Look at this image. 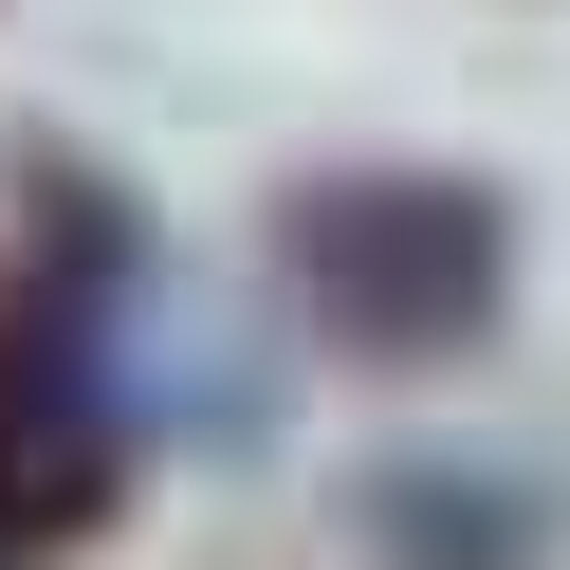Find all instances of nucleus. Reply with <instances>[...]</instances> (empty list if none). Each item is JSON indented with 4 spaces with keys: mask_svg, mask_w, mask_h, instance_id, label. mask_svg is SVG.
<instances>
[{
    "mask_svg": "<svg viewBox=\"0 0 570 570\" xmlns=\"http://www.w3.org/2000/svg\"><path fill=\"white\" fill-rule=\"evenodd\" d=\"M276 295L350 368H460L515 313V203L479 166H313L276 203Z\"/></svg>",
    "mask_w": 570,
    "mask_h": 570,
    "instance_id": "nucleus-1",
    "label": "nucleus"
},
{
    "mask_svg": "<svg viewBox=\"0 0 570 570\" xmlns=\"http://www.w3.org/2000/svg\"><path fill=\"white\" fill-rule=\"evenodd\" d=\"M129 515V386H111V295L0 258V570H75Z\"/></svg>",
    "mask_w": 570,
    "mask_h": 570,
    "instance_id": "nucleus-2",
    "label": "nucleus"
},
{
    "mask_svg": "<svg viewBox=\"0 0 570 570\" xmlns=\"http://www.w3.org/2000/svg\"><path fill=\"white\" fill-rule=\"evenodd\" d=\"M368 515H423V552H515V533H533V497H497V479H442V460H405V479H368Z\"/></svg>",
    "mask_w": 570,
    "mask_h": 570,
    "instance_id": "nucleus-3",
    "label": "nucleus"
}]
</instances>
